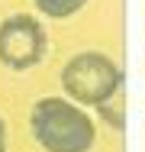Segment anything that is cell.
I'll use <instances>...</instances> for the list:
<instances>
[{
	"label": "cell",
	"instance_id": "1",
	"mask_svg": "<svg viewBox=\"0 0 145 152\" xmlns=\"http://www.w3.org/2000/svg\"><path fill=\"white\" fill-rule=\"evenodd\" d=\"M29 133L45 152H90L97 126L71 97H39L29 110Z\"/></svg>",
	"mask_w": 145,
	"mask_h": 152
},
{
	"label": "cell",
	"instance_id": "2",
	"mask_svg": "<svg viewBox=\"0 0 145 152\" xmlns=\"http://www.w3.org/2000/svg\"><path fill=\"white\" fill-rule=\"evenodd\" d=\"M61 91L81 107H100L123 91V71L103 52H78L61 68Z\"/></svg>",
	"mask_w": 145,
	"mask_h": 152
},
{
	"label": "cell",
	"instance_id": "3",
	"mask_svg": "<svg viewBox=\"0 0 145 152\" xmlns=\"http://www.w3.org/2000/svg\"><path fill=\"white\" fill-rule=\"evenodd\" d=\"M49 36L32 13H13L0 23V65L10 71H29L45 58Z\"/></svg>",
	"mask_w": 145,
	"mask_h": 152
},
{
	"label": "cell",
	"instance_id": "4",
	"mask_svg": "<svg viewBox=\"0 0 145 152\" xmlns=\"http://www.w3.org/2000/svg\"><path fill=\"white\" fill-rule=\"evenodd\" d=\"M32 3H36V10H39L42 16H49V20H68V16L81 13L87 7V0H32Z\"/></svg>",
	"mask_w": 145,
	"mask_h": 152
},
{
	"label": "cell",
	"instance_id": "5",
	"mask_svg": "<svg viewBox=\"0 0 145 152\" xmlns=\"http://www.w3.org/2000/svg\"><path fill=\"white\" fill-rule=\"evenodd\" d=\"M0 152H7V123L0 117Z\"/></svg>",
	"mask_w": 145,
	"mask_h": 152
}]
</instances>
